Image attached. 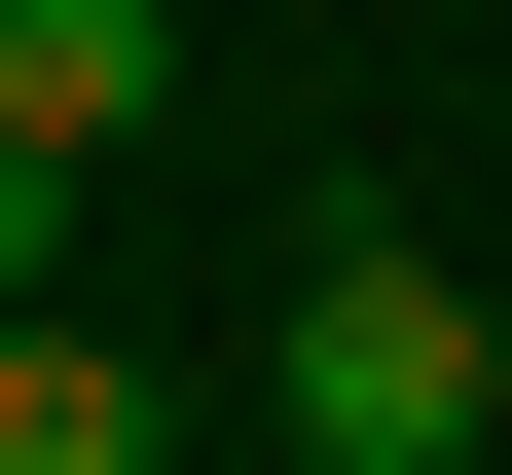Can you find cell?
<instances>
[{"label": "cell", "instance_id": "1", "mask_svg": "<svg viewBox=\"0 0 512 475\" xmlns=\"http://www.w3.org/2000/svg\"><path fill=\"white\" fill-rule=\"evenodd\" d=\"M256 402H293V475H512V293L403 220L293 256V329H256Z\"/></svg>", "mask_w": 512, "mask_h": 475}, {"label": "cell", "instance_id": "2", "mask_svg": "<svg viewBox=\"0 0 512 475\" xmlns=\"http://www.w3.org/2000/svg\"><path fill=\"white\" fill-rule=\"evenodd\" d=\"M147 110H183V0H0V183H37V220H74Z\"/></svg>", "mask_w": 512, "mask_h": 475}, {"label": "cell", "instance_id": "3", "mask_svg": "<svg viewBox=\"0 0 512 475\" xmlns=\"http://www.w3.org/2000/svg\"><path fill=\"white\" fill-rule=\"evenodd\" d=\"M0 475H183V366H110V329H0Z\"/></svg>", "mask_w": 512, "mask_h": 475}]
</instances>
